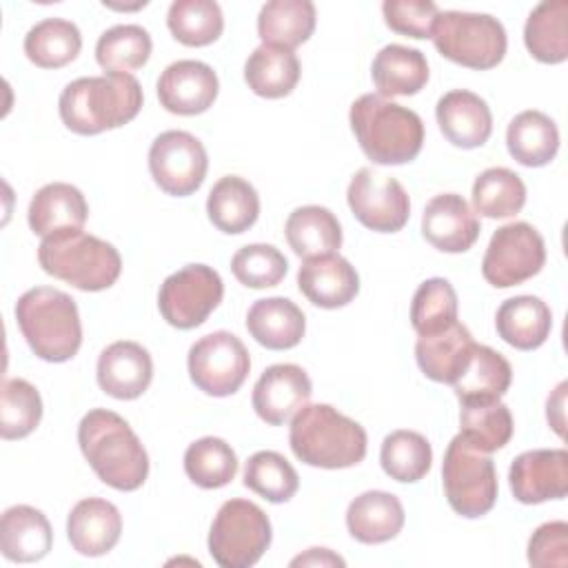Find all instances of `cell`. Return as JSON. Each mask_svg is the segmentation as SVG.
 <instances>
[{"label": "cell", "instance_id": "6da1fadb", "mask_svg": "<svg viewBox=\"0 0 568 568\" xmlns=\"http://www.w3.org/2000/svg\"><path fill=\"white\" fill-rule=\"evenodd\" d=\"M78 444L95 475L115 490H138L149 475V455L126 424L113 410L93 408L78 426Z\"/></svg>", "mask_w": 568, "mask_h": 568}, {"label": "cell", "instance_id": "7a4b0ae2", "mask_svg": "<svg viewBox=\"0 0 568 568\" xmlns=\"http://www.w3.org/2000/svg\"><path fill=\"white\" fill-rule=\"evenodd\" d=\"M142 87L129 73L89 75L69 82L58 100L64 126L78 135H98L131 122L142 109Z\"/></svg>", "mask_w": 568, "mask_h": 568}, {"label": "cell", "instance_id": "3957f363", "mask_svg": "<svg viewBox=\"0 0 568 568\" xmlns=\"http://www.w3.org/2000/svg\"><path fill=\"white\" fill-rule=\"evenodd\" d=\"M351 129L368 160L382 166L406 164L424 144L422 118L379 93H364L351 104Z\"/></svg>", "mask_w": 568, "mask_h": 568}, {"label": "cell", "instance_id": "277c9868", "mask_svg": "<svg viewBox=\"0 0 568 568\" xmlns=\"http://www.w3.org/2000/svg\"><path fill=\"white\" fill-rule=\"evenodd\" d=\"M293 455L315 468H348L366 457V430L331 404H304L291 419Z\"/></svg>", "mask_w": 568, "mask_h": 568}, {"label": "cell", "instance_id": "5b68a950", "mask_svg": "<svg viewBox=\"0 0 568 568\" xmlns=\"http://www.w3.org/2000/svg\"><path fill=\"white\" fill-rule=\"evenodd\" d=\"M16 320L36 357L67 362L82 344V324L75 300L51 286H36L16 302Z\"/></svg>", "mask_w": 568, "mask_h": 568}, {"label": "cell", "instance_id": "8992f818", "mask_svg": "<svg viewBox=\"0 0 568 568\" xmlns=\"http://www.w3.org/2000/svg\"><path fill=\"white\" fill-rule=\"evenodd\" d=\"M38 262L47 275L89 293L113 286L122 271L118 248L82 229L44 237L38 246Z\"/></svg>", "mask_w": 568, "mask_h": 568}, {"label": "cell", "instance_id": "52a82bcc", "mask_svg": "<svg viewBox=\"0 0 568 568\" xmlns=\"http://www.w3.org/2000/svg\"><path fill=\"white\" fill-rule=\"evenodd\" d=\"M430 38L444 58L477 71L497 67L508 47L504 24L488 13L439 11Z\"/></svg>", "mask_w": 568, "mask_h": 568}, {"label": "cell", "instance_id": "ba28073f", "mask_svg": "<svg viewBox=\"0 0 568 568\" xmlns=\"http://www.w3.org/2000/svg\"><path fill=\"white\" fill-rule=\"evenodd\" d=\"M271 537V521L257 504L229 499L211 524L209 552L222 568H248L266 552Z\"/></svg>", "mask_w": 568, "mask_h": 568}, {"label": "cell", "instance_id": "9c48e42d", "mask_svg": "<svg viewBox=\"0 0 568 568\" xmlns=\"http://www.w3.org/2000/svg\"><path fill=\"white\" fill-rule=\"evenodd\" d=\"M442 479L448 506L468 519L486 515L497 501V473L488 453L455 435L444 453Z\"/></svg>", "mask_w": 568, "mask_h": 568}, {"label": "cell", "instance_id": "30bf717a", "mask_svg": "<svg viewBox=\"0 0 568 568\" xmlns=\"http://www.w3.org/2000/svg\"><path fill=\"white\" fill-rule=\"evenodd\" d=\"M224 295L222 277L206 264H186L171 273L158 293V308L166 324L189 331L206 322Z\"/></svg>", "mask_w": 568, "mask_h": 568}, {"label": "cell", "instance_id": "8fae6325", "mask_svg": "<svg viewBox=\"0 0 568 568\" xmlns=\"http://www.w3.org/2000/svg\"><path fill=\"white\" fill-rule=\"evenodd\" d=\"M546 264L544 237L528 222L499 226L484 253L481 275L495 288H508L537 275Z\"/></svg>", "mask_w": 568, "mask_h": 568}, {"label": "cell", "instance_id": "7c38bea8", "mask_svg": "<svg viewBox=\"0 0 568 568\" xmlns=\"http://www.w3.org/2000/svg\"><path fill=\"white\" fill-rule=\"evenodd\" d=\"M189 377L206 395L226 397L240 390L251 371V357L242 339L229 331L200 337L189 348Z\"/></svg>", "mask_w": 568, "mask_h": 568}, {"label": "cell", "instance_id": "4fadbf2b", "mask_svg": "<svg viewBox=\"0 0 568 568\" xmlns=\"http://www.w3.org/2000/svg\"><path fill=\"white\" fill-rule=\"evenodd\" d=\"M209 169L204 144L189 131H164L149 149V171L153 182L175 197L195 193Z\"/></svg>", "mask_w": 568, "mask_h": 568}, {"label": "cell", "instance_id": "5bb4252c", "mask_svg": "<svg viewBox=\"0 0 568 568\" xmlns=\"http://www.w3.org/2000/svg\"><path fill=\"white\" fill-rule=\"evenodd\" d=\"M353 215L371 231L397 233L410 215V200L404 186L371 166L359 169L346 191Z\"/></svg>", "mask_w": 568, "mask_h": 568}, {"label": "cell", "instance_id": "9a60e30c", "mask_svg": "<svg viewBox=\"0 0 568 568\" xmlns=\"http://www.w3.org/2000/svg\"><path fill=\"white\" fill-rule=\"evenodd\" d=\"M508 479L521 504L564 499L568 493V453L564 448L526 450L513 459Z\"/></svg>", "mask_w": 568, "mask_h": 568}, {"label": "cell", "instance_id": "2e32d148", "mask_svg": "<svg viewBox=\"0 0 568 568\" xmlns=\"http://www.w3.org/2000/svg\"><path fill=\"white\" fill-rule=\"evenodd\" d=\"M220 91L215 71L200 60L171 62L158 78L160 104L175 115H197L213 106Z\"/></svg>", "mask_w": 568, "mask_h": 568}, {"label": "cell", "instance_id": "e0dca14e", "mask_svg": "<svg viewBox=\"0 0 568 568\" xmlns=\"http://www.w3.org/2000/svg\"><path fill=\"white\" fill-rule=\"evenodd\" d=\"M311 393L313 386L302 366L273 364L253 386V408L262 422L282 426L311 399Z\"/></svg>", "mask_w": 568, "mask_h": 568}, {"label": "cell", "instance_id": "ac0fdd59", "mask_svg": "<svg viewBox=\"0 0 568 568\" xmlns=\"http://www.w3.org/2000/svg\"><path fill=\"white\" fill-rule=\"evenodd\" d=\"M422 235L444 253H464L479 237V220L457 193L435 195L422 215Z\"/></svg>", "mask_w": 568, "mask_h": 568}, {"label": "cell", "instance_id": "d6986e66", "mask_svg": "<svg viewBox=\"0 0 568 568\" xmlns=\"http://www.w3.org/2000/svg\"><path fill=\"white\" fill-rule=\"evenodd\" d=\"M95 375L106 395L115 399H135L153 379V359L142 344L120 339L100 353Z\"/></svg>", "mask_w": 568, "mask_h": 568}, {"label": "cell", "instance_id": "ffe728a7", "mask_svg": "<svg viewBox=\"0 0 568 568\" xmlns=\"http://www.w3.org/2000/svg\"><path fill=\"white\" fill-rule=\"evenodd\" d=\"M302 295L320 308H339L359 293V275L355 266L337 253L304 260L297 271Z\"/></svg>", "mask_w": 568, "mask_h": 568}, {"label": "cell", "instance_id": "44dd1931", "mask_svg": "<svg viewBox=\"0 0 568 568\" xmlns=\"http://www.w3.org/2000/svg\"><path fill=\"white\" fill-rule=\"evenodd\" d=\"M435 118L444 138L459 149H477L493 133V113L486 100L466 89L444 93L437 100Z\"/></svg>", "mask_w": 568, "mask_h": 568}, {"label": "cell", "instance_id": "7402d4cb", "mask_svg": "<svg viewBox=\"0 0 568 568\" xmlns=\"http://www.w3.org/2000/svg\"><path fill=\"white\" fill-rule=\"evenodd\" d=\"M122 515L100 497L80 499L67 517V537L75 552L84 557L106 555L120 539Z\"/></svg>", "mask_w": 568, "mask_h": 568}, {"label": "cell", "instance_id": "603a6c76", "mask_svg": "<svg viewBox=\"0 0 568 568\" xmlns=\"http://www.w3.org/2000/svg\"><path fill=\"white\" fill-rule=\"evenodd\" d=\"M87 215L89 204L82 191L67 182H51L38 189L27 211L31 231L42 240L62 231H80Z\"/></svg>", "mask_w": 568, "mask_h": 568}, {"label": "cell", "instance_id": "cb8c5ba5", "mask_svg": "<svg viewBox=\"0 0 568 568\" xmlns=\"http://www.w3.org/2000/svg\"><path fill=\"white\" fill-rule=\"evenodd\" d=\"M473 348L475 339L470 331L464 324L453 322L439 333L419 335L415 344V359L428 379L453 384L466 368Z\"/></svg>", "mask_w": 568, "mask_h": 568}, {"label": "cell", "instance_id": "d4e9b609", "mask_svg": "<svg viewBox=\"0 0 568 568\" xmlns=\"http://www.w3.org/2000/svg\"><path fill=\"white\" fill-rule=\"evenodd\" d=\"M51 524L42 510L27 504H18L2 513L0 550L9 561H40L51 550Z\"/></svg>", "mask_w": 568, "mask_h": 568}, {"label": "cell", "instance_id": "484cf974", "mask_svg": "<svg viewBox=\"0 0 568 568\" xmlns=\"http://www.w3.org/2000/svg\"><path fill=\"white\" fill-rule=\"evenodd\" d=\"M404 506L386 490H366L348 504L346 528L362 544H384L404 528Z\"/></svg>", "mask_w": 568, "mask_h": 568}, {"label": "cell", "instance_id": "4316f807", "mask_svg": "<svg viewBox=\"0 0 568 568\" xmlns=\"http://www.w3.org/2000/svg\"><path fill=\"white\" fill-rule=\"evenodd\" d=\"M246 328L264 348L286 351L302 342L306 320L302 308L288 297H264L248 308Z\"/></svg>", "mask_w": 568, "mask_h": 568}, {"label": "cell", "instance_id": "83f0119b", "mask_svg": "<svg viewBox=\"0 0 568 568\" xmlns=\"http://www.w3.org/2000/svg\"><path fill=\"white\" fill-rule=\"evenodd\" d=\"M495 326L499 337L519 351L539 348L552 328V313L541 297L517 295L497 308Z\"/></svg>", "mask_w": 568, "mask_h": 568}, {"label": "cell", "instance_id": "f1b7e54d", "mask_svg": "<svg viewBox=\"0 0 568 568\" xmlns=\"http://www.w3.org/2000/svg\"><path fill=\"white\" fill-rule=\"evenodd\" d=\"M371 75L382 98L415 95L428 82V62L419 49L386 44L375 53Z\"/></svg>", "mask_w": 568, "mask_h": 568}, {"label": "cell", "instance_id": "f546056e", "mask_svg": "<svg viewBox=\"0 0 568 568\" xmlns=\"http://www.w3.org/2000/svg\"><path fill=\"white\" fill-rule=\"evenodd\" d=\"M206 213L217 231L237 235L257 222L260 195L244 178L224 175L213 184L206 197Z\"/></svg>", "mask_w": 568, "mask_h": 568}, {"label": "cell", "instance_id": "4dcf8cb0", "mask_svg": "<svg viewBox=\"0 0 568 568\" xmlns=\"http://www.w3.org/2000/svg\"><path fill=\"white\" fill-rule=\"evenodd\" d=\"M513 382L510 362L490 346L475 344L473 355L462 375L450 384L457 399L464 402H490L501 399Z\"/></svg>", "mask_w": 568, "mask_h": 568}, {"label": "cell", "instance_id": "1f68e13d", "mask_svg": "<svg viewBox=\"0 0 568 568\" xmlns=\"http://www.w3.org/2000/svg\"><path fill=\"white\" fill-rule=\"evenodd\" d=\"M315 20L311 0H271L260 9L257 36L264 44L293 51L313 36Z\"/></svg>", "mask_w": 568, "mask_h": 568}, {"label": "cell", "instance_id": "d6a6232c", "mask_svg": "<svg viewBox=\"0 0 568 568\" xmlns=\"http://www.w3.org/2000/svg\"><path fill=\"white\" fill-rule=\"evenodd\" d=\"M300 60L293 51L262 44L244 62V80L248 89L268 100L288 95L300 82Z\"/></svg>", "mask_w": 568, "mask_h": 568}, {"label": "cell", "instance_id": "836d02e7", "mask_svg": "<svg viewBox=\"0 0 568 568\" xmlns=\"http://www.w3.org/2000/svg\"><path fill=\"white\" fill-rule=\"evenodd\" d=\"M506 146L519 164L544 166L559 151V129L546 113L528 109L510 120Z\"/></svg>", "mask_w": 568, "mask_h": 568}, {"label": "cell", "instance_id": "e575fe53", "mask_svg": "<svg viewBox=\"0 0 568 568\" xmlns=\"http://www.w3.org/2000/svg\"><path fill=\"white\" fill-rule=\"evenodd\" d=\"M288 246L295 255L308 260L335 253L342 246V226L326 206H297L284 226Z\"/></svg>", "mask_w": 568, "mask_h": 568}, {"label": "cell", "instance_id": "d590c367", "mask_svg": "<svg viewBox=\"0 0 568 568\" xmlns=\"http://www.w3.org/2000/svg\"><path fill=\"white\" fill-rule=\"evenodd\" d=\"M568 2L550 0L537 4L524 27L528 53L544 64H559L568 58Z\"/></svg>", "mask_w": 568, "mask_h": 568}, {"label": "cell", "instance_id": "8d00e7d4", "mask_svg": "<svg viewBox=\"0 0 568 568\" xmlns=\"http://www.w3.org/2000/svg\"><path fill=\"white\" fill-rule=\"evenodd\" d=\"M80 49V29L62 18H44L24 36V53L40 69H60L73 62Z\"/></svg>", "mask_w": 568, "mask_h": 568}, {"label": "cell", "instance_id": "74e56055", "mask_svg": "<svg viewBox=\"0 0 568 568\" xmlns=\"http://www.w3.org/2000/svg\"><path fill=\"white\" fill-rule=\"evenodd\" d=\"M513 415L499 399L464 402L459 410V435L481 453L504 448L513 437Z\"/></svg>", "mask_w": 568, "mask_h": 568}, {"label": "cell", "instance_id": "f35d334b", "mask_svg": "<svg viewBox=\"0 0 568 568\" xmlns=\"http://www.w3.org/2000/svg\"><path fill=\"white\" fill-rule=\"evenodd\" d=\"M151 36L140 24H115L95 44V60L106 73H129L144 67L151 58Z\"/></svg>", "mask_w": 568, "mask_h": 568}, {"label": "cell", "instance_id": "ab89813d", "mask_svg": "<svg viewBox=\"0 0 568 568\" xmlns=\"http://www.w3.org/2000/svg\"><path fill=\"white\" fill-rule=\"evenodd\" d=\"M524 204H526V184L515 171L506 166H490L475 178V184H473L475 213L490 220L510 217L519 213Z\"/></svg>", "mask_w": 568, "mask_h": 568}, {"label": "cell", "instance_id": "60d3db41", "mask_svg": "<svg viewBox=\"0 0 568 568\" xmlns=\"http://www.w3.org/2000/svg\"><path fill=\"white\" fill-rule=\"evenodd\" d=\"M433 448L428 439L417 430H393L384 437L379 450V464L384 473L404 484L419 481L430 470Z\"/></svg>", "mask_w": 568, "mask_h": 568}, {"label": "cell", "instance_id": "b9f144b4", "mask_svg": "<svg viewBox=\"0 0 568 568\" xmlns=\"http://www.w3.org/2000/svg\"><path fill=\"white\" fill-rule=\"evenodd\" d=\"M166 24L173 38L186 47H206L222 36V9L213 0H175L169 7Z\"/></svg>", "mask_w": 568, "mask_h": 568}, {"label": "cell", "instance_id": "7bdbcfd3", "mask_svg": "<svg viewBox=\"0 0 568 568\" xmlns=\"http://www.w3.org/2000/svg\"><path fill=\"white\" fill-rule=\"evenodd\" d=\"M244 486L271 504H284L297 493L300 477L284 455L257 450L244 466Z\"/></svg>", "mask_w": 568, "mask_h": 568}, {"label": "cell", "instance_id": "ee69618b", "mask_svg": "<svg viewBox=\"0 0 568 568\" xmlns=\"http://www.w3.org/2000/svg\"><path fill=\"white\" fill-rule=\"evenodd\" d=\"M184 473L200 488H222L237 473L235 450L220 437H202L186 448Z\"/></svg>", "mask_w": 568, "mask_h": 568}, {"label": "cell", "instance_id": "f6af8a7d", "mask_svg": "<svg viewBox=\"0 0 568 568\" xmlns=\"http://www.w3.org/2000/svg\"><path fill=\"white\" fill-rule=\"evenodd\" d=\"M457 322V293L444 277L419 284L410 302V324L417 335H433Z\"/></svg>", "mask_w": 568, "mask_h": 568}, {"label": "cell", "instance_id": "bcb514c9", "mask_svg": "<svg viewBox=\"0 0 568 568\" xmlns=\"http://www.w3.org/2000/svg\"><path fill=\"white\" fill-rule=\"evenodd\" d=\"M42 419V399L38 388L22 379L11 377L2 384L0 435L2 439H22L31 435Z\"/></svg>", "mask_w": 568, "mask_h": 568}, {"label": "cell", "instance_id": "7dc6e473", "mask_svg": "<svg viewBox=\"0 0 568 568\" xmlns=\"http://www.w3.org/2000/svg\"><path fill=\"white\" fill-rule=\"evenodd\" d=\"M231 271L248 288H268L284 280L288 262L273 244H246L231 257Z\"/></svg>", "mask_w": 568, "mask_h": 568}, {"label": "cell", "instance_id": "c3c4849f", "mask_svg": "<svg viewBox=\"0 0 568 568\" xmlns=\"http://www.w3.org/2000/svg\"><path fill=\"white\" fill-rule=\"evenodd\" d=\"M382 13L388 29L422 40L430 38L439 9L430 0H386Z\"/></svg>", "mask_w": 568, "mask_h": 568}, {"label": "cell", "instance_id": "681fc988", "mask_svg": "<svg viewBox=\"0 0 568 568\" xmlns=\"http://www.w3.org/2000/svg\"><path fill=\"white\" fill-rule=\"evenodd\" d=\"M528 564L535 568L568 566V524L546 521L528 539Z\"/></svg>", "mask_w": 568, "mask_h": 568}, {"label": "cell", "instance_id": "f907efd6", "mask_svg": "<svg viewBox=\"0 0 568 568\" xmlns=\"http://www.w3.org/2000/svg\"><path fill=\"white\" fill-rule=\"evenodd\" d=\"M566 388L568 384L561 382L555 393L548 397L546 402V417H548V424L552 426V430L564 437V426H566V415H564V406H566Z\"/></svg>", "mask_w": 568, "mask_h": 568}, {"label": "cell", "instance_id": "816d5d0a", "mask_svg": "<svg viewBox=\"0 0 568 568\" xmlns=\"http://www.w3.org/2000/svg\"><path fill=\"white\" fill-rule=\"evenodd\" d=\"M346 561L331 552L328 548H308L306 555H300L291 561V566H344Z\"/></svg>", "mask_w": 568, "mask_h": 568}]
</instances>
